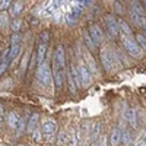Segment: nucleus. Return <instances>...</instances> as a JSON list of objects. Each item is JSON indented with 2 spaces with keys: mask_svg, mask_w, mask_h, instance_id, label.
<instances>
[{
  "mask_svg": "<svg viewBox=\"0 0 146 146\" xmlns=\"http://www.w3.org/2000/svg\"><path fill=\"white\" fill-rule=\"evenodd\" d=\"M45 53H47V45L45 44H40L38 45V51H36V63H42L44 62V57H45Z\"/></svg>",
  "mask_w": 146,
  "mask_h": 146,
  "instance_id": "16",
  "label": "nucleus"
},
{
  "mask_svg": "<svg viewBox=\"0 0 146 146\" xmlns=\"http://www.w3.org/2000/svg\"><path fill=\"white\" fill-rule=\"evenodd\" d=\"M100 57H101V62L105 70L108 72H113L117 69V66L120 64V60L117 56V51H114L113 48L110 47H104L102 50L100 51Z\"/></svg>",
  "mask_w": 146,
  "mask_h": 146,
  "instance_id": "2",
  "label": "nucleus"
},
{
  "mask_svg": "<svg viewBox=\"0 0 146 146\" xmlns=\"http://www.w3.org/2000/svg\"><path fill=\"white\" fill-rule=\"evenodd\" d=\"M88 34H89V36H91V40L94 41L95 47L100 45V44H102V41H104V32H102V29H101L98 25H89Z\"/></svg>",
  "mask_w": 146,
  "mask_h": 146,
  "instance_id": "5",
  "label": "nucleus"
},
{
  "mask_svg": "<svg viewBox=\"0 0 146 146\" xmlns=\"http://www.w3.org/2000/svg\"><path fill=\"white\" fill-rule=\"evenodd\" d=\"M35 66V56H32V58H31V67H34Z\"/></svg>",
  "mask_w": 146,
  "mask_h": 146,
  "instance_id": "32",
  "label": "nucleus"
},
{
  "mask_svg": "<svg viewBox=\"0 0 146 146\" xmlns=\"http://www.w3.org/2000/svg\"><path fill=\"white\" fill-rule=\"evenodd\" d=\"M121 140L124 142V145H126V146L131 145V133H130L129 130H124L123 133H121Z\"/></svg>",
  "mask_w": 146,
  "mask_h": 146,
  "instance_id": "20",
  "label": "nucleus"
},
{
  "mask_svg": "<svg viewBox=\"0 0 146 146\" xmlns=\"http://www.w3.org/2000/svg\"><path fill=\"white\" fill-rule=\"evenodd\" d=\"M10 7V2H7V0H3V2H0V10H6Z\"/></svg>",
  "mask_w": 146,
  "mask_h": 146,
  "instance_id": "29",
  "label": "nucleus"
},
{
  "mask_svg": "<svg viewBox=\"0 0 146 146\" xmlns=\"http://www.w3.org/2000/svg\"><path fill=\"white\" fill-rule=\"evenodd\" d=\"M18 120H19V115L15 113V111H9L6 114V121H7V126L10 129H16V124H18Z\"/></svg>",
  "mask_w": 146,
  "mask_h": 146,
  "instance_id": "11",
  "label": "nucleus"
},
{
  "mask_svg": "<svg viewBox=\"0 0 146 146\" xmlns=\"http://www.w3.org/2000/svg\"><path fill=\"white\" fill-rule=\"evenodd\" d=\"M136 38H137L136 42L139 44V47L142 48V50L146 51V36H145L143 34H137V35H136Z\"/></svg>",
  "mask_w": 146,
  "mask_h": 146,
  "instance_id": "21",
  "label": "nucleus"
},
{
  "mask_svg": "<svg viewBox=\"0 0 146 146\" xmlns=\"http://www.w3.org/2000/svg\"><path fill=\"white\" fill-rule=\"evenodd\" d=\"M100 131H101V123H100V121H95L92 129H91V143H94L96 139L101 136Z\"/></svg>",
  "mask_w": 146,
  "mask_h": 146,
  "instance_id": "14",
  "label": "nucleus"
},
{
  "mask_svg": "<svg viewBox=\"0 0 146 146\" xmlns=\"http://www.w3.org/2000/svg\"><path fill=\"white\" fill-rule=\"evenodd\" d=\"M115 7H117V12L120 13V12H121V6H120V2H117V3H115Z\"/></svg>",
  "mask_w": 146,
  "mask_h": 146,
  "instance_id": "31",
  "label": "nucleus"
},
{
  "mask_svg": "<svg viewBox=\"0 0 146 146\" xmlns=\"http://www.w3.org/2000/svg\"><path fill=\"white\" fill-rule=\"evenodd\" d=\"M104 21H105V25H107V29H108L110 35L117 36L120 34V31H118V23H117V19L114 18V15H105Z\"/></svg>",
  "mask_w": 146,
  "mask_h": 146,
  "instance_id": "7",
  "label": "nucleus"
},
{
  "mask_svg": "<svg viewBox=\"0 0 146 146\" xmlns=\"http://www.w3.org/2000/svg\"><path fill=\"white\" fill-rule=\"evenodd\" d=\"M142 27H143V29H145V31H146V19H145V21H143V23H142Z\"/></svg>",
  "mask_w": 146,
  "mask_h": 146,
  "instance_id": "33",
  "label": "nucleus"
},
{
  "mask_svg": "<svg viewBox=\"0 0 146 146\" xmlns=\"http://www.w3.org/2000/svg\"><path fill=\"white\" fill-rule=\"evenodd\" d=\"M19 41H21V36H19V34H13V35H12V40H10V45L21 44Z\"/></svg>",
  "mask_w": 146,
  "mask_h": 146,
  "instance_id": "28",
  "label": "nucleus"
},
{
  "mask_svg": "<svg viewBox=\"0 0 146 146\" xmlns=\"http://www.w3.org/2000/svg\"><path fill=\"white\" fill-rule=\"evenodd\" d=\"M121 42L127 54H130L131 57L139 58L142 56V48L139 47V44L136 42V40L131 35H121Z\"/></svg>",
  "mask_w": 146,
  "mask_h": 146,
  "instance_id": "3",
  "label": "nucleus"
},
{
  "mask_svg": "<svg viewBox=\"0 0 146 146\" xmlns=\"http://www.w3.org/2000/svg\"><path fill=\"white\" fill-rule=\"evenodd\" d=\"M28 58H29V53H27L25 56H23V60H22V63H21V72L23 73L27 70V64H28Z\"/></svg>",
  "mask_w": 146,
  "mask_h": 146,
  "instance_id": "25",
  "label": "nucleus"
},
{
  "mask_svg": "<svg viewBox=\"0 0 146 146\" xmlns=\"http://www.w3.org/2000/svg\"><path fill=\"white\" fill-rule=\"evenodd\" d=\"M48 36H50V34H48L47 31L41 32V34H40V44H45V45H47V42H48Z\"/></svg>",
  "mask_w": 146,
  "mask_h": 146,
  "instance_id": "24",
  "label": "nucleus"
},
{
  "mask_svg": "<svg viewBox=\"0 0 146 146\" xmlns=\"http://www.w3.org/2000/svg\"><path fill=\"white\" fill-rule=\"evenodd\" d=\"M51 70H50V66H48V63L44 62L38 64V69H36V78H38V80L44 85H51Z\"/></svg>",
  "mask_w": 146,
  "mask_h": 146,
  "instance_id": "4",
  "label": "nucleus"
},
{
  "mask_svg": "<svg viewBox=\"0 0 146 146\" xmlns=\"http://www.w3.org/2000/svg\"><path fill=\"white\" fill-rule=\"evenodd\" d=\"M121 143V130L118 127H114L110 133V145L111 146H118Z\"/></svg>",
  "mask_w": 146,
  "mask_h": 146,
  "instance_id": "10",
  "label": "nucleus"
},
{
  "mask_svg": "<svg viewBox=\"0 0 146 146\" xmlns=\"http://www.w3.org/2000/svg\"><path fill=\"white\" fill-rule=\"evenodd\" d=\"M57 131V124L54 123L53 120H47L42 121V126H41V135L47 139H51Z\"/></svg>",
  "mask_w": 146,
  "mask_h": 146,
  "instance_id": "6",
  "label": "nucleus"
},
{
  "mask_svg": "<svg viewBox=\"0 0 146 146\" xmlns=\"http://www.w3.org/2000/svg\"><path fill=\"white\" fill-rule=\"evenodd\" d=\"M83 41H85V44H86V47L89 48L91 51H94L95 48H96V47H95V44H94V41L91 40V36H89L88 31H85V32H83Z\"/></svg>",
  "mask_w": 146,
  "mask_h": 146,
  "instance_id": "19",
  "label": "nucleus"
},
{
  "mask_svg": "<svg viewBox=\"0 0 146 146\" xmlns=\"http://www.w3.org/2000/svg\"><path fill=\"white\" fill-rule=\"evenodd\" d=\"M36 120H38V114H32L31 117H29V120H28V131L29 133H32V130H35V126H36Z\"/></svg>",
  "mask_w": 146,
  "mask_h": 146,
  "instance_id": "18",
  "label": "nucleus"
},
{
  "mask_svg": "<svg viewBox=\"0 0 146 146\" xmlns=\"http://www.w3.org/2000/svg\"><path fill=\"white\" fill-rule=\"evenodd\" d=\"M124 117H126V121L133 129L137 127V113L135 108H124Z\"/></svg>",
  "mask_w": 146,
  "mask_h": 146,
  "instance_id": "9",
  "label": "nucleus"
},
{
  "mask_svg": "<svg viewBox=\"0 0 146 146\" xmlns=\"http://www.w3.org/2000/svg\"><path fill=\"white\" fill-rule=\"evenodd\" d=\"M118 23V31L121 32V35H131V28L129 27V23L124 22L123 19H117Z\"/></svg>",
  "mask_w": 146,
  "mask_h": 146,
  "instance_id": "15",
  "label": "nucleus"
},
{
  "mask_svg": "<svg viewBox=\"0 0 146 146\" xmlns=\"http://www.w3.org/2000/svg\"><path fill=\"white\" fill-rule=\"evenodd\" d=\"M78 70H79V76H80V83L83 85V86H89V83L92 82L89 69L85 66V64H79L78 66Z\"/></svg>",
  "mask_w": 146,
  "mask_h": 146,
  "instance_id": "8",
  "label": "nucleus"
},
{
  "mask_svg": "<svg viewBox=\"0 0 146 146\" xmlns=\"http://www.w3.org/2000/svg\"><path fill=\"white\" fill-rule=\"evenodd\" d=\"M85 60H86V63H88L89 69L92 70V73H96V72H98V67H96V64H95V60H94V57H92L89 53L85 54ZM91 70H89V72H91Z\"/></svg>",
  "mask_w": 146,
  "mask_h": 146,
  "instance_id": "17",
  "label": "nucleus"
},
{
  "mask_svg": "<svg viewBox=\"0 0 146 146\" xmlns=\"http://www.w3.org/2000/svg\"><path fill=\"white\" fill-rule=\"evenodd\" d=\"M69 75H70V78L73 79V82H75L76 86L82 85V83H80V76H79V70H78V66H76L75 63L70 64V72H69Z\"/></svg>",
  "mask_w": 146,
  "mask_h": 146,
  "instance_id": "12",
  "label": "nucleus"
},
{
  "mask_svg": "<svg viewBox=\"0 0 146 146\" xmlns=\"http://www.w3.org/2000/svg\"><path fill=\"white\" fill-rule=\"evenodd\" d=\"M6 69H7V62H5V60H3V62L0 63V76H2L3 73H5Z\"/></svg>",
  "mask_w": 146,
  "mask_h": 146,
  "instance_id": "30",
  "label": "nucleus"
},
{
  "mask_svg": "<svg viewBox=\"0 0 146 146\" xmlns=\"http://www.w3.org/2000/svg\"><path fill=\"white\" fill-rule=\"evenodd\" d=\"M9 23V19H7V15H6V12H3L2 15H0V27H5Z\"/></svg>",
  "mask_w": 146,
  "mask_h": 146,
  "instance_id": "27",
  "label": "nucleus"
},
{
  "mask_svg": "<svg viewBox=\"0 0 146 146\" xmlns=\"http://www.w3.org/2000/svg\"><path fill=\"white\" fill-rule=\"evenodd\" d=\"M133 146H146V133H143V135L136 140V143Z\"/></svg>",
  "mask_w": 146,
  "mask_h": 146,
  "instance_id": "26",
  "label": "nucleus"
},
{
  "mask_svg": "<svg viewBox=\"0 0 146 146\" xmlns=\"http://www.w3.org/2000/svg\"><path fill=\"white\" fill-rule=\"evenodd\" d=\"M0 120H2V117H0Z\"/></svg>",
  "mask_w": 146,
  "mask_h": 146,
  "instance_id": "34",
  "label": "nucleus"
},
{
  "mask_svg": "<svg viewBox=\"0 0 146 146\" xmlns=\"http://www.w3.org/2000/svg\"><path fill=\"white\" fill-rule=\"evenodd\" d=\"M58 145H66L67 143V131L66 130H62L60 131V135H58Z\"/></svg>",
  "mask_w": 146,
  "mask_h": 146,
  "instance_id": "22",
  "label": "nucleus"
},
{
  "mask_svg": "<svg viewBox=\"0 0 146 146\" xmlns=\"http://www.w3.org/2000/svg\"><path fill=\"white\" fill-rule=\"evenodd\" d=\"M22 9H23V5H22L21 2H13V3L10 5V7H9V12H10V16L16 19V16H18V15H21V12H22Z\"/></svg>",
  "mask_w": 146,
  "mask_h": 146,
  "instance_id": "13",
  "label": "nucleus"
},
{
  "mask_svg": "<svg viewBox=\"0 0 146 146\" xmlns=\"http://www.w3.org/2000/svg\"><path fill=\"white\" fill-rule=\"evenodd\" d=\"M10 28L12 29H13L15 32H18L19 29H21V19H13V21H12V23H10Z\"/></svg>",
  "mask_w": 146,
  "mask_h": 146,
  "instance_id": "23",
  "label": "nucleus"
},
{
  "mask_svg": "<svg viewBox=\"0 0 146 146\" xmlns=\"http://www.w3.org/2000/svg\"><path fill=\"white\" fill-rule=\"evenodd\" d=\"M53 78L57 89H62L63 82L66 79V58H64V47L60 44L53 56Z\"/></svg>",
  "mask_w": 146,
  "mask_h": 146,
  "instance_id": "1",
  "label": "nucleus"
}]
</instances>
